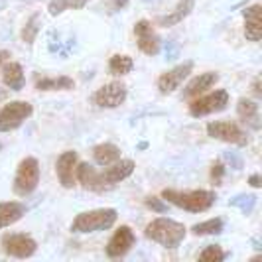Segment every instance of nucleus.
<instances>
[{"mask_svg": "<svg viewBox=\"0 0 262 262\" xmlns=\"http://www.w3.org/2000/svg\"><path fill=\"white\" fill-rule=\"evenodd\" d=\"M134 168L136 166H134L132 160H118L115 164L106 166V170L97 171L91 164L83 162V164H77V168H75V178L85 189L101 193V191H106V189H113L122 180L130 178Z\"/></svg>", "mask_w": 262, "mask_h": 262, "instance_id": "obj_1", "label": "nucleus"}, {"mask_svg": "<svg viewBox=\"0 0 262 262\" xmlns=\"http://www.w3.org/2000/svg\"><path fill=\"white\" fill-rule=\"evenodd\" d=\"M146 238L154 241L158 245H162L164 249H178L184 243L187 229L184 227V223H178L173 219L168 217H158L154 221L146 225L144 229Z\"/></svg>", "mask_w": 262, "mask_h": 262, "instance_id": "obj_2", "label": "nucleus"}, {"mask_svg": "<svg viewBox=\"0 0 262 262\" xmlns=\"http://www.w3.org/2000/svg\"><path fill=\"white\" fill-rule=\"evenodd\" d=\"M162 197L180 207L184 211H189V213H203V211L211 209L217 201V195L215 191H209V189H193V191H178V189H164L162 191Z\"/></svg>", "mask_w": 262, "mask_h": 262, "instance_id": "obj_3", "label": "nucleus"}, {"mask_svg": "<svg viewBox=\"0 0 262 262\" xmlns=\"http://www.w3.org/2000/svg\"><path fill=\"white\" fill-rule=\"evenodd\" d=\"M118 213L117 209H93V211H83L79 213L77 217L73 219L71 223V231L73 233H97V231H106L111 229L113 225L117 223Z\"/></svg>", "mask_w": 262, "mask_h": 262, "instance_id": "obj_4", "label": "nucleus"}, {"mask_svg": "<svg viewBox=\"0 0 262 262\" xmlns=\"http://www.w3.org/2000/svg\"><path fill=\"white\" fill-rule=\"evenodd\" d=\"M39 184V164L36 158H24L18 164L16 178H14V193L20 197H26L36 191Z\"/></svg>", "mask_w": 262, "mask_h": 262, "instance_id": "obj_5", "label": "nucleus"}, {"mask_svg": "<svg viewBox=\"0 0 262 262\" xmlns=\"http://www.w3.org/2000/svg\"><path fill=\"white\" fill-rule=\"evenodd\" d=\"M207 134L211 138H217V140H223L229 144L235 146H247L250 142L247 130H243L236 122L231 120H215L207 124Z\"/></svg>", "mask_w": 262, "mask_h": 262, "instance_id": "obj_6", "label": "nucleus"}, {"mask_svg": "<svg viewBox=\"0 0 262 262\" xmlns=\"http://www.w3.org/2000/svg\"><path fill=\"white\" fill-rule=\"evenodd\" d=\"M32 113H34V106L26 101H12L4 105L0 111V132L16 130L18 126L24 124V120L32 117Z\"/></svg>", "mask_w": 262, "mask_h": 262, "instance_id": "obj_7", "label": "nucleus"}, {"mask_svg": "<svg viewBox=\"0 0 262 262\" xmlns=\"http://www.w3.org/2000/svg\"><path fill=\"white\" fill-rule=\"evenodd\" d=\"M0 247L2 250L14 256V258H30L36 254L38 250V243L28 235H20V233H6L0 238Z\"/></svg>", "mask_w": 262, "mask_h": 262, "instance_id": "obj_8", "label": "nucleus"}, {"mask_svg": "<svg viewBox=\"0 0 262 262\" xmlns=\"http://www.w3.org/2000/svg\"><path fill=\"white\" fill-rule=\"evenodd\" d=\"M229 93L225 89H219V91L211 93V95H205V97H199L195 101H191L189 105V115L191 117H207V115H213V113H221L227 108L229 105Z\"/></svg>", "mask_w": 262, "mask_h": 262, "instance_id": "obj_9", "label": "nucleus"}, {"mask_svg": "<svg viewBox=\"0 0 262 262\" xmlns=\"http://www.w3.org/2000/svg\"><path fill=\"white\" fill-rule=\"evenodd\" d=\"M126 85L120 81H111L105 83L101 89H97V93L93 95V103L101 108H117L126 101Z\"/></svg>", "mask_w": 262, "mask_h": 262, "instance_id": "obj_10", "label": "nucleus"}, {"mask_svg": "<svg viewBox=\"0 0 262 262\" xmlns=\"http://www.w3.org/2000/svg\"><path fill=\"white\" fill-rule=\"evenodd\" d=\"M191 71H193V61H184V63H180L173 69H170V71L162 73L156 81L158 91L162 93V95H170V93L178 91L182 87V83L189 77Z\"/></svg>", "mask_w": 262, "mask_h": 262, "instance_id": "obj_11", "label": "nucleus"}, {"mask_svg": "<svg viewBox=\"0 0 262 262\" xmlns=\"http://www.w3.org/2000/svg\"><path fill=\"white\" fill-rule=\"evenodd\" d=\"M134 243H136V236H134L130 227L128 225H120L115 231V235L111 236V241L106 243V254L111 258H120L134 247Z\"/></svg>", "mask_w": 262, "mask_h": 262, "instance_id": "obj_12", "label": "nucleus"}, {"mask_svg": "<svg viewBox=\"0 0 262 262\" xmlns=\"http://www.w3.org/2000/svg\"><path fill=\"white\" fill-rule=\"evenodd\" d=\"M134 36H136V43L140 48V52L146 53V55H156L160 52V38L154 32V26L152 22L148 20H140L134 24Z\"/></svg>", "mask_w": 262, "mask_h": 262, "instance_id": "obj_13", "label": "nucleus"}, {"mask_svg": "<svg viewBox=\"0 0 262 262\" xmlns=\"http://www.w3.org/2000/svg\"><path fill=\"white\" fill-rule=\"evenodd\" d=\"M75 168H77V152L73 150H67L61 156L57 158L55 162V171H57V178H59V184L63 185L66 189H71L77 178H75Z\"/></svg>", "mask_w": 262, "mask_h": 262, "instance_id": "obj_14", "label": "nucleus"}, {"mask_svg": "<svg viewBox=\"0 0 262 262\" xmlns=\"http://www.w3.org/2000/svg\"><path fill=\"white\" fill-rule=\"evenodd\" d=\"M262 6L260 4H252L249 8L243 10L245 18V36L249 41H260L262 38Z\"/></svg>", "mask_w": 262, "mask_h": 262, "instance_id": "obj_15", "label": "nucleus"}, {"mask_svg": "<svg viewBox=\"0 0 262 262\" xmlns=\"http://www.w3.org/2000/svg\"><path fill=\"white\" fill-rule=\"evenodd\" d=\"M236 115L238 118L249 126L252 130H260V111H258V103L256 101H250L247 97L238 99L236 103Z\"/></svg>", "mask_w": 262, "mask_h": 262, "instance_id": "obj_16", "label": "nucleus"}, {"mask_svg": "<svg viewBox=\"0 0 262 262\" xmlns=\"http://www.w3.org/2000/svg\"><path fill=\"white\" fill-rule=\"evenodd\" d=\"M193 6H195V0H180V2L176 4V8H173L170 14H166V16H158L156 24L158 26H164V28L176 26V24L184 22L185 18L191 14Z\"/></svg>", "mask_w": 262, "mask_h": 262, "instance_id": "obj_17", "label": "nucleus"}, {"mask_svg": "<svg viewBox=\"0 0 262 262\" xmlns=\"http://www.w3.org/2000/svg\"><path fill=\"white\" fill-rule=\"evenodd\" d=\"M219 81V75L215 71H207V73H201L193 77L187 85H185L184 97L185 99H193V97H199L201 93H205L207 89H211L215 83Z\"/></svg>", "mask_w": 262, "mask_h": 262, "instance_id": "obj_18", "label": "nucleus"}, {"mask_svg": "<svg viewBox=\"0 0 262 262\" xmlns=\"http://www.w3.org/2000/svg\"><path fill=\"white\" fill-rule=\"evenodd\" d=\"M26 211L28 207L20 201H4V203H0V229L18 223L26 215Z\"/></svg>", "mask_w": 262, "mask_h": 262, "instance_id": "obj_19", "label": "nucleus"}, {"mask_svg": "<svg viewBox=\"0 0 262 262\" xmlns=\"http://www.w3.org/2000/svg\"><path fill=\"white\" fill-rule=\"evenodd\" d=\"M2 83L12 89V91H22L24 89V69L16 61H8L2 67Z\"/></svg>", "mask_w": 262, "mask_h": 262, "instance_id": "obj_20", "label": "nucleus"}, {"mask_svg": "<svg viewBox=\"0 0 262 262\" xmlns=\"http://www.w3.org/2000/svg\"><path fill=\"white\" fill-rule=\"evenodd\" d=\"M93 160H95V164L106 168V166H111V164H115V162L120 160V148L111 144V142L97 144L93 148Z\"/></svg>", "mask_w": 262, "mask_h": 262, "instance_id": "obj_21", "label": "nucleus"}, {"mask_svg": "<svg viewBox=\"0 0 262 262\" xmlns=\"http://www.w3.org/2000/svg\"><path fill=\"white\" fill-rule=\"evenodd\" d=\"M38 91H71L75 89V81L67 75L61 77H43L36 81Z\"/></svg>", "mask_w": 262, "mask_h": 262, "instance_id": "obj_22", "label": "nucleus"}, {"mask_svg": "<svg viewBox=\"0 0 262 262\" xmlns=\"http://www.w3.org/2000/svg\"><path fill=\"white\" fill-rule=\"evenodd\" d=\"M91 0H50L48 4V12L52 16H59L66 10H81L89 4Z\"/></svg>", "mask_w": 262, "mask_h": 262, "instance_id": "obj_23", "label": "nucleus"}, {"mask_svg": "<svg viewBox=\"0 0 262 262\" xmlns=\"http://www.w3.org/2000/svg\"><path fill=\"white\" fill-rule=\"evenodd\" d=\"M134 69V61H132L130 55H113L111 61H108V71L111 75H126Z\"/></svg>", "mask_w": 262, "mask_h": 262, "instance_id": "obj_24", "label": "nucleus"}, {"mask_svg": "<svg viewBox=\"0 0 262 262\" xmlns=\"http://www.w3.org/2000/svg\"><path fill=\"white\" fill-rule=\"evenodd\" d=\"M225 229L223 219H209L203 223H197L191 227V233L195 236H207V235H221Z\"/></svg>", "mask_w": 262, "mask_h": 262, "instance_id": "obj_25", "label": "nucleus"}, {"mask_svg": "<svg viewBox=\"0 0 262 262\" xmlns=\"http://www.w3.org/2000/svg\"><path fill=\"white\" fill-rule=\"evenodd\" d=\"M256 201H258V197L254 195V193H241V195H235L233 199H229V205L236 207L245 215H250L254 211V207H256Z\"/></svg>", "mask_w": 262, "mask_h": 262, "instance_id": "obj_26", "label": "nucleus"}, {"mask_svg": "<svg viewBox=\"0 0 262 262\" xmlns=\"http://www.w3.org/2000/svg\"><path fill=\"white\" fill-rule=\"evenodd\" d=\"M39 26H41V16H39V14L30 16V20L26 22V26L22 28V41L28 43V46H32V43L36 41V38H38Z\"/></svg>", "mask_w": 262, "mask_h": 262, "instance_id": "obj_27", "label": "nucleus"}, {"mask_svg": "<svg viewBox=\"0 0 262 262\" xmlns=\"http://www.w3.org/2000/svg\"><path fill=\"white\" fill-rule=\"evenodd\" d=\"M227 256H229V252L221 250V247L209 245V247H205V250H201L199 260L201 262H221V260H225Z\"/></svg>", "mask_w": 262, "mask_h": 262, "instance_id": "obj_28", "label": "nucleus"}, {"mask_svg": "<svg viewBox=\"0 0 262 262\" xmlns=\"http://www.w3.org/2000/svg\"><path fill=\"white\" fill-rule=\"evenodd\" d=\"M146 207L156 213H168V203L164 199H158V197H146Z\"/></svg>", "mask_w": 262, "mask_h": 262, "instance_id": "obj_29", "label": "nucleus"}, {"mask_svg": "<svg viewBox=\"0 0 262 262\" xmlns=\"http://www.w3.org/2000/svg\"><path fill=\"white\" fill-rule=\"evenodd\" d=\"M223 160L233 168V170H243V160H241V156L236 154V152H223Z\"/></svg>", "mask_w": 262, "mask_h": 262, "instance_id": "obj_30", "label": "nucleus"}, {"mask_svg": "<svg viewBox=\"0 0 262 262\" xmlns=\"http://www.w3.org/2000/svg\"><path fill=\"white\" fill-rule=\"evenodd\" d=\"M223 176H225V166L221 162H215V164L211 166V180L215 182V185H219L223 182Z\"/></svg>", "mask_w": 262, "mask_h": 262, "instance_id": "obj_31", "label": "nucleus"}, {"mask_svg": "<svg viewBox=\"0 0 262 262\" xmlns=\"http://www.w3.org/2000/svg\"><path fill=\"white\" fill-rule=\"evenodd\" d=\"M105 4L108 8V12H118V10L128 6V0H105Z\"/></svg>", "mask_w": 262, "mask_h": 262, "instance_id": "obj_32", "label": "nucleus"}, {"mask_svg": "<svg viewBox=\"0 0 262 262\" xmlns=\"http://www.w3.org/2000/svg\"><path fill=\"white\" fill-rule=\"evenodd\" d=\"M178 53H180V48H178V43L176 41H168L166 43V59H176L178 57Z\"/></svg>", "mask_w": 262, "mask_h": 262, "instance_id": "obj_33", "label": "nucleus"}, {"mask_svg": "<svg viewBox=\"0 0 262 262\" xmlns=\"http://www.w3.org/2000/svg\"><path fill=\"white\" fill-rule=\"evenodd\" d=\"M252 93H254V97H256V99H260V97H262V91H260V77L254 79V83H252Z\"/></svg>", "mask_w": 262, "mask_h": 262, "instance_id": "obj_34", "label": "nucleus"}, {"mask_svg": "<svg viewBox=\"0 0 262 262\" xmlns=\"http://www.w3.org/2000/svg\"><path fill=\"white\" fill-rule=\"evenodd\" d=\"M249 184L252 185V187H260V185H262L260 176H258V173H252V176L249 178Z\"/></svg>", "mask_w": 262, "mask_h": 262, "instance_id": "obj_35", "label": "nucleus"}, {"mask_svg": "<svg viewBox=\"0 0 262 262\" xmlns=\"http://www.w3.org/2000/svg\"><path fill=\"white\" fill-rule=\"evenodd\" d=\"M8 57H10V53L4 52V50H0V66H2V63H4V61H6Z\"/></svg>", "mask_w": 262, "mask_h": 262, "instance_id": "obj_36", "label": "nucleus"}, {"mask_svg": "<svg viewBox=\"0 0 262 262\" xmlns=\"http://www.w3.org/2000/svg\"><path fill=\"white\" fill-rule=\"evenodd\" d=\"M252 245H254V249H256V250H260V243H258V241H256V238H254V241H252Z\"/></svg>", "mask_w": 262, "mask_h": 262, "instance_id": "obj_37", "label": "nucleus"}, {"mask_svg": "<svg viewBox=\"0 0 262 262\" xmlns=\"http://www.w3.org/2000/svg\"><path fill=\"white\" fill-rule=\"evenodd\" d=\"M4 6H6V2H4V0H0V10H2Z\"/></svg>", "mask_w": 262, "mask_h": 262, "instance_id": "obj_38", "label": "nucleus"}, {"mask_svg": "<svg viewBox=\"0 0 262 262\" xmlns=\"http://www.w3.org/2000/svg\"><path fill=\"white\" fill-rule=\"evenodd\" d=\"M0 150H2V142H0Z\"/></svg>", "mask_w": 262, "mask_h": 262, "instance_id": "obj_39", "label": "nucleus"}, {"mask_svg": "<svg viewBox=\"0 0 262 262\" xmlns=\"http://www.w3.org/2000/svg\"><path fill=\"white\" fill-rule=\"evenodd\" d=\"M144 2H152V0H144Z\"/></svg>", "mask_w": 262, "mask_h": 262, "instance_id": "obj_40", "label": "nucleus"}]
</instances>
